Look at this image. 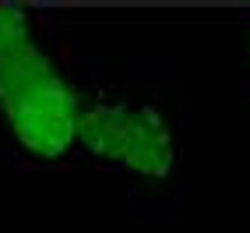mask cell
<instances>
[{
	"label": "cell",
	"mask_w": 250,
	"mask_h": 233,
	"mask_svg": "<svg viewBox=\"0 0 250 233\" xmlns=\"http://www.w3.org/2000/svg\"><path fill=\"white\" fill-rule=\"evenodd\" d=\"M81 89L46 46L0 57V156L57 166L78 148Z\"/></svg>",
	"instance_id": "6da1fadb"
},
{
	"label": "cell",
	"mask_w": 250,
	"mask_h": 233,
	"mask_svg": "<svg viewBox=\"0 0 250 233\" xmlns=\"http://www.w3.org/2000/svg\"><path fill=\"white\" fill-rule=\"evenodd\" d=\"M78 148L109 170H124L134 187L155 194L169 187L176 173V120L155 99L81 89Z\"/></svg>",
	"instance_id": "7a4b0ae2"
},
{
	"label": "cell",
	"mask_w": 250,
	"mask_h": 233,
	"mask_svg": "<svg viewBox=\"0 0 250 233\" xmlns=\"http://www.w3.org/2000/svg\"><path fill=\"white\" fill-rule=\"evenodd\" d=\"M32 46H42L36 14L21 4H0V57L25 53Z\"/></svg>",
	"instance_id": "3957f363"
},
{
	"label": "cell",
	"mask_w": 250,
	"mask_h": 233,
	"mask_svg": "<svg viewBox=\"0 0 250 233\" xmlns=\"http://www.w3.org/2000/svg\"><path fill=\"white\" fill-rule=\"evenodd\" d=\"M243 53H247V74H250V28H247V46H243Z\"/></svg>",
	"instance_id": "277c9868"
}]
</instances>
